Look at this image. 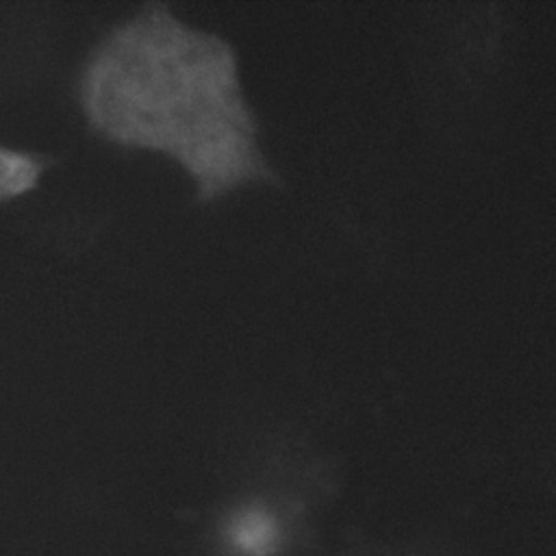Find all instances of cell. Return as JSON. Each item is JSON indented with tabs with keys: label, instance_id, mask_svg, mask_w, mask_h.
Returning <instances> with one entry per match:
<instances>
[{
	"label": "cell",
	"instance_id": "cell-1",
	"mask_svg": "<svg viewBox=\"0 0 556 556\" xmlns=\"http://www.w3.org/2000/svg\"><path fill=\"white\" fill-rule=\"evenodd\" d=\"M80 100L100 132L169 148L211 191L256 172L228 46L172 15L113 30L85 65Z\"/></svg>",
	"mask_w": 556,
	"mask_h": 556
},
{
	"label": "cell",
	"instance_id": "cell-2",
	"mask_svg": "<svg viewBox=\"0 0 556 556\" xmlns=\"http://www.w3.org/2000/svg\"><path fill=\"white\" fill-rule=\"evenodd\" d=\"M306 526L293 506L267 497H245L213 523L202 556H302Z\"/></svg>",
	"mask_w": 556,
	"mask_h": 556
},
{
	"label": "cell",
	"instance_id": "cell-3",
	"mask_svg": "<svg viewBox=\"0 0 556 556\" xmlns=\"http://www.w3.org/2000/svg\"><path fill=\"white\" fill-rule=\"evenodd\" d=\"M302 556H473L465 547L443 539H402L352 545L328 554H302Z\"/></svg>",
	"mask_w": 556,
	"mask_h": 556
},
{
	"label": "cell",
	"instance_id": "cell-4",
	"mask_svg": "<svg viewBox=\"0 0 556 556\" xmlns=\"http://www.w3.org/2000/svg\"><path fill=\"white\" fill-rule=\"evenodd\" d=\"M43 167V159L0 146V202L28 193L39 182Z\"/></svg>",
	"mask_w": 556,
	"mask_h": 556
}]
</instances>
